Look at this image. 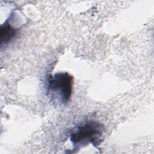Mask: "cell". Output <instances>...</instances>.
<instances>
[{
    "label": "cell",
    "mask_w": 154,
    "mask_h": 154,
    "mask_svg": "<svg viewBox=\"0 0 154 154\" xmlns=\"http://www.w3.org/2000/svg\"><path fill=\"white\" fill-rule=\"evenodd\" d=\"M73 78L67 72H58L50 75L46 80V91L54 100L67 103L72 96Z\"/></svg>",
    "instance_id": "obj_1"
},
{
    "label": "cell",
    "mask_w": 154,
    "mask_h": 154,
    "mask_svg": "<svg viewBox=\"0 0 154 154\" xmlns=\"http://www.w3.org/2000/svg\"><path fill=\"white\" fill-rule=\"evenodd\" d=\"M103 126L95 121H88L77 126L70 134L74 147L79 148L88 144L96 146L101 143Z\"/></svg>",
    "instance_id": "obj_2"
},
{
    "label": "cell",
    "mask_w": 154,
    "mask_h": 154,
    "mask_svg": "<svg viewBox=\"0 0 154 154\" xmlns=\"http://www.w3.org/2000/svg\"><path fill=\"white\" fill-rule=\"evenodd\" d=\"M17 34V29L12 26L7 20L1 26L0 43L1 46L11 42Z\"/></svg>",
    "instance_id": "obj_3"
}]
</instances>
